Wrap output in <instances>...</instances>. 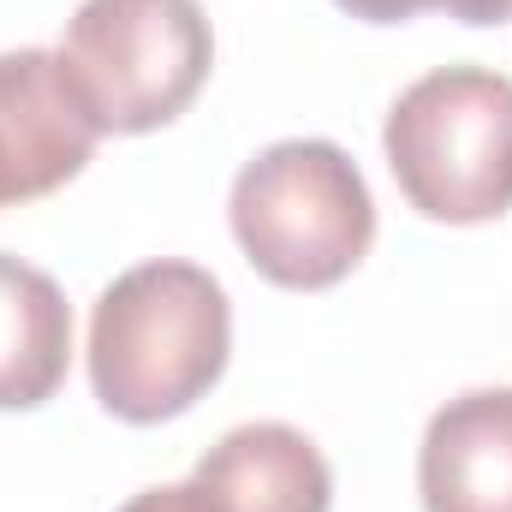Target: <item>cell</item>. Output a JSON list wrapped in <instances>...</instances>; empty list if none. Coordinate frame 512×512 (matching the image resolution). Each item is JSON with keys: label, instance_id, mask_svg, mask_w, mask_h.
Returning a JSON list of instances; mask_svg holds the SVG:
<instances>
[{"label": "cell", "instance_id": "cell-7", "mask_svg": "<svg viewBox=\"0 0 512 512\" xmlns=\"http://www.w3.org/2000/svg\"><path fill=\"white\" fill-rule=\"evenodd\" d=\"M191 483L215 501V512H328L334 477L328 459L292 423H245L221 435Z\"/></svg>", "mask_w": 512, "mask_h": 512}, {"label": "cell", "instance_id": "cell-4", "mask_svg": "<svg viewBox=\"0 0 512 512\" xmlns=\"http://www.w3.org/2000/svg\"><path fill=\"white\" fill-rule=\"evenodd\" d=\"M60 60L96 126L143 137L197 102L215 66V30L197 0H84Z\"/></svg>", "mask_w": 512, "mask_h": 512}, {"label": "cell", "instance_id": "cell-3", "mask_svg": "<svg viewBox=\"0 0 512 512\" xmlns=\"http://www.w3.org/2000/svg\"><path fill=\"white\" fill-rule=\"evenodd\" d=\"M387 167L423 221L483 227L512 209V78L441 66L387 114Z\"/></svg>", "mask_w": 512, "mask_h": 512}, {"label": "cell", "instance_id": "cell-2", "mask_svg": "<svg viewBox=\"0 0 512 512\" xmlns=\"http://www.w3.org/2000/svg\"><path fill=\"white\" fill-rule=\"evenodd\" d=\"M233 239L262 280L286 292L340 286L376 239V203L340 143H268L233 179Z\"/></svg>", "mask_w": 512, "mask_h": 512}, {"label": "cell", "instance_id": "cell-9", "mask_svg": "<svg viewBox=\"0 0 512 512\" xmlns=\"http://www.w3.org/2000/svg\"><path fill=\"white\" fill-rule=\"evenodd\" d=\"M120 512H215V501H209L197 483H167V489H143V495H131Z\"/></svg>", "mask_w": 512, "mask_h": 512}, {"label": "cell", "instance_id": "cell-8", "mask_svg": "<svg viewBox=\"0 0 512 512\" xmlns=\"http://www.w3.org/2000/svg\"><path fill=\"white\" fill-rule=\"evenodd\" d=\"M72 370V310L66 292L0 251V411L48 405Z\"/></svg>", "mask_w": 512, "mask_h": 512}, {"label": "cell", "instance_id": "cell-5", "mask_svg": "<svg viewBox=\"0 0 512 512\" xmlns=\"http://www.w3.org/2000/svg\"><path fill=\"white\" fill-rule=\"evenodd\" d=\"M102 126L48 48L0 54V209L36 203L84 173Z\"/></svg>", "mask_w": 512, "mask_h": 512}, {"label": "cell", "instance_id": "cell-1", "mask_svg": "<svg viewBox=\"0 0 512 512\" xmlns=\"http://www.w3.org/2000/svg\"><path fill=\"white\" fill-rule=\"evenodd\" d=\"M233 352V310L197 262H137L90 316V387L120 423H167L221 382Z\"/></svg>", "mask_w": 512, "mask_h": 512}, {"label": "cell", "instance_id": "cell-10", "mask_svg": "<svg viewBox=\"0 0 512 512\" xmlns=\"http://www.w3.org/2000/svg\"><path fill=\"white\" fill-rule=\"evenodd\" d=\"M459 24H512V0H435Z\"/></svg>", "mask_w": 512, "mask_h": 512}, {"label": "cell", "instance_id": "cell-6", "mask_svg": "<svg viewBox=\"0 0 512 512\" xmlns=\"http://www.w3.org/2000/svg\"><path fill=\"white\" fill-rule=\"evenodd\" d=\"M423 512H512V387L447 399L417 447Z\"/></svg>", "mask_w": 512, "mask_h": 512}]
</instances>
